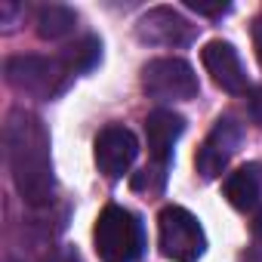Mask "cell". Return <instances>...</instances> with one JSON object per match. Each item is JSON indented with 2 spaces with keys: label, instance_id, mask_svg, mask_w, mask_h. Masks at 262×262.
Wrapping results in <instances>:
<instances>
[{
  "label": "cell",
  "instance_id": "obj_12",
  "mask_svg": "<svg viewBox=\"0 0 262 262\" xmlns=\"http://www.w3.org/2000/svg\"><path fill=\"white\" fill-rule=\"evenodd\" d=\"M77 25V16L68 10V7H43L37 13V34L43 40H59V37H68Z\"/></svg>",
  "mask_w": 262,
  "mask_h": 262
},
{
  "label": "cell",
  "instance_id": "obj_14",
  "mask_svg": "<svg viewBox=\"0 0 262 262\" xmlns=\"http://www.w3.org/2000/svg\"><path fill=\"white\" fill-rule=\"evenodd\" d=\"M188 10H194V13H201V16H222V13H228L231 7L228 4H201V0H188Z\"/></svg>",
  "mask_w": 262,
  "mask_h": 262
},
{
  "label": "cell",
  "instance_id": "obj_2",
  "mask_svg": "<svg viewBox=\"0 0 262 262\" xmlns=\"http://www.w3.org/2000/svg\"><path fill=\"white\" fill-rule=\"evenodd\" d=\"M93 237L102 262H136L145 247L142 222L123 207H105L96 219Z\"/></svg>",
  "mask_w": 262,
  "mask_h": 262
},
{
  "label": "cell",
  "instance_id": "obj_11",
  "mask_svg": "<svg viewBox=\"0 0 262 262\" xmlns=\"http://www.w3.org/2000/svg\"><path fill=\"white\" fill-rule=\"evenodd\" d=\"M225 198H228V204L237 207V210L256 207L259 198H262V173H259V167L250 164V167L234 170V173L225 179Z\"/></svg>",
  "mask_w": 262,
  "mask_h": 262
},
{
  "label": "cell",
  "instance_id": "obj_16",
  "mask_svg": "<svg viewBox=\"0 0 262 262\" xmlns=\"http://www.w3.org/2000/svg\"><path fill=\"white\" fill-rule=\"evenodd\" d=\"M250 114H253V120L262 126V86L253 90V96H250Z\"/></svg>",
  "mask_w": 262,
  "mask_h": 262
},
{
  "label": "cell",
  "instance_id": "obj_1",
  "mask_svg": "<svg viewBox=\"0 0 262 262\" xmlns=\"http://www.w3.org/2000/svg\"><path fill=\"white\" fill-rule=\"evenodd\" d=\"M7 158L13 170V182L31 207H40L53 198V164H50V139L43 123L28 111H13L4 129Z\"/></svg>",
  "mask_w": 262,
  "mask_h": 262
},
{
  "label": "cell",
  "instance_id": "obj_10",
  "mask_svg": "<svg viewBox=\"0 0 262 262\" xmlns=\"http://www.w3.org/2000/svg\"><path fill=\"white\" fill-rule=\"evenodd\" d=\"M185 129V120L182 114L176 111H167V108H158L145 117V139H148V155L164 167L170 158H173V145L176 139L182 136Z\"/></svg>",
  "mask_w": 262,
  "mask_h": 262
},
{
  "label": "cell",
  "instance_id": "obj_7",
  "mask_svg": "<svg viewBox=\"0 0 262 262\" xmlns=\"http://www.w3.org/2000/svg\"><path fill=\"white\" fill-rule=\"evenodd\" d=\"M139 155V142L126 126H105L96 136V167L105 179H120L129 167H133Z\"/></svg>",
  "mask_w": 262,
  "mask_h": 262
},
{
  "label": "cell",
  "instance_id": "obj_3",
  "mask_svg": "<svg viewBox=\"0 0 262 262\" xmlns=\"http://www.w3.org/2000/svg\"><path fill=\"white\" fill-rule=\"evenodd\" d=\"M158 244H161V253L173 262H194L204 247H207V237H204V228L201 222L182 210V207H164L161 216H158Z\"/></svg>",
  "mask_w": 262,
  "mask_h": 262
},
{
  "label": "cell",
  "instance_id": "obj_4",
  "mask_svg": "<svg viewBox=\"0 0 262 262\" xmlns=\"http://www.w3.org/2000/svg\"><path fill=\"white\" fill-rule=\"evenodd\" d=\"M7 77L16 90L31 93V96H56L71 74V68L65 65V59H43V56H16L7 62Z\"/></svg>",
  "mask_w": 262,
  "mask_h": 262
},
{
  "label": "cell",
  "instance_id": "obj_15",
  "mask_svg": "<svg viewBox=\"0 0 262 262\" xmlns=\"http://www.w3.org/2000/svg\"><path fill=\"white\" fill-rule=\"evenodd\" d=\"M43 262H83L80 256H77V250L74 247H62V250H56V253H50Z\"/></svg>",
  "mask_w": 262,
  "mask_h": 262
},
{
  "label": "cell",
  "instance_id": "obj_8",
  "mask_svg": "<svg viewBox=\"0 0 262 262\" xmlns=\"http://www.w3.org/2000/svg\"><path fill=\"white\" fill-rule=\"evenodd\" d=\"M201 62H204L207 74L213 77V83L222 86L225 93H234L237 96V93L247 90V71L241 65L237 50L228 40H210L201 50Z\"/></svg>",
  "mask_w": 262,
  "mask_h": 262
},
{
  "label": "cell",
  "instance_id": "obj_5",
  "mask_svg": "<svg viewBox=\"0 0 262 262\" xmlns=\"http://www.w3.org/2000/svg\"><path fill=\"white\" fill-rule=\"evenodd\" d=\"M142 90L158 102H182L198 96V74L185 59H155L142 68Z\"/></svg>",
  "mask_w": 262,
  "mask_h": 262
},
{
  "label": "cell",
  "instance_id": "obj_9",
  "mask_svg": "<svg viewBox=\"0 0 262 262\" xmlns=\"http://www.w3.org/2000/svg\"><path fill=\"white\" fill-rule=\"evenodd\" d=\"M136 34L139 40L145 43H155V47H182L194 37V28L170 7H158V10H148L139 25H136Z\"/></svg>",
  "mask_w": 262,
  "mask_h": 262
},
{
  "label": "cell",
  "instance_id": "obj_13",
  "mask_svg": "<svg viewBox=\"0 0 262 262\" xmlns=\"http://www.w3.org/2000/svg\"><path fill=\"white\" fill-rule=\"evenodd\" d=\"M99 56H102V43H99L96 37H83V40L65 47V53H62V59H65V65L71 68V74L90 71V68L99 62Z\"/></svg>",
  "mask_w": 262,
  "mask_h": 262
},
{
  "label": "cell",
  "instance_id": "obj_17",
  "mask_svg": "<svg viewBox=\"0 0 262 262\" xmlns=\"http://www.w3.org/2000/svg\"><path fill=\"white\" fill-rule=\"evenodd\" d=\"M253 50H256V59L262 65V16L253 22Z\"/></svg>",
  "mask_w": 262,
  "mask_h": 262
},
{
  "label": "cell",
  "instance_id": "obj_6",
  "mask_svg": "<svg viewBox=\"0 0 262 262\" xmlns=\"http://www.w3.org/2000/svg\"><path fill=\"white\" fill-rule=\"evenodd\" d=\"M241 139H244V129L237 120L231 117H219L213 123V129L207 133L204 145L198 148V158H194V167L204 179H216L222 176V170L228 167V161L234 158V151L241 148Z\"/></svg>",
  "mask_w": 262,
  "mask_h": 262
},
{
  "label": "cell",
  "instance_id": "obj_18",
  "mask_svg": "<svg viewBox=\"0 0 262 262\" xmlns=\"http://www.w3.org/2000/svg\"><path fill=\"white\" fill-rule=\"evenodd\" d=\"M253 234H256V237L262 241V213H259V216L253 219Z\"/></svg>",
  "mask_w": 262,
  "mask_h": 262
}]
</instances>
